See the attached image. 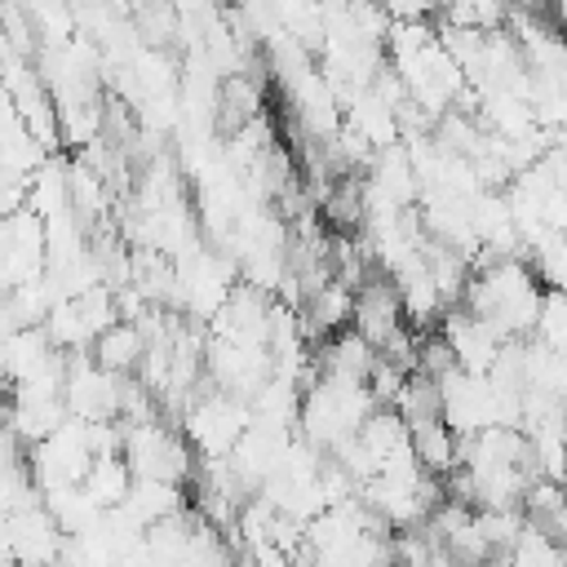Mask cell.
I'll list each match as a JSON object with an SVG mask.
<instances>
[{"mask_svg": "<svg viewBox=\"0 0 567 567\" xmlns=\"http://www.w3.org/2000/svg\"><path fill=\"white\" fill-rule=\"evenodd\" d=\"M137 354H142V332L133 323H106V332L97 337V363L106 372H124Z\"/></svg>", "mask_w": 567, "mask_h": 567, "instance_id": "6da1fadb", "label": "cell"}]
</instances>
